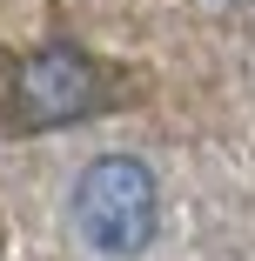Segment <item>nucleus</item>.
<instances>
[{"mask_svg": "<svg viewBox=\"0 0 255 261\" xmlns=\"http://www.w3.org/2000/svg\"><path fill=\"white\" fill-rule=\"evenodd\" d=\"M155 215H161L155 174L141 161H128V154H108V161H94L74 181V228L108 261H128L155 241Z\"/></svg>", "mask_w": 255, "mask_h": 261, "instance_id": "obj_1", "label": "nucleus"}, {"mask_svg": "<svg viewBox=\"0 0 255 261\" xmlns=\"http://www.w3.org/2000/svg\"><path fill=\"white\" fill-rule=\"evenodd\" d=\"M20 108H27V121H40V127L81 121V114L94 108V67H87V54H74V47H47V54H34L27 74H20Z\"/></svg>", "mask_w": 255, "mask_h": 261, "instance_id": "obj_2", "label": "nucleus"}]
</instances>
